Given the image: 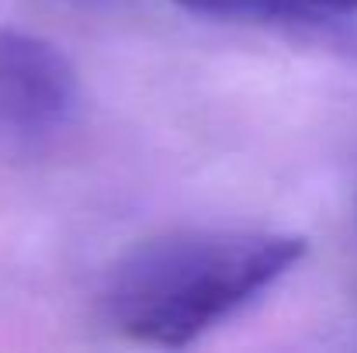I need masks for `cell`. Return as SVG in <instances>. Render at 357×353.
<instances>
[{"label": "cell", "mask_w": 357, "mask_h": 353, "mask_svg": "<svg viewBox=\"0 0 357 353\" xmlns=\"http://www.w3.org/2000/svg\"><path fill=\"white\" fill-rule=\"evenodd\" d=\"M309 242L291 233L177 229L125 249L105 274L108 326L146 347H191L271 291Z\"/></svg>", "instance_id": "obj_1"}, {"label": "cell", "mask_w": 357, "mask_h": 353, "mask_svg": "<svg viewBox=\"0 0 357 353\" xmlns=\"http://www.w3.org/2000/svg\"><path fill=\"white\" fill-rule=\"evenodd\" d=\"M84 108L70 56L21 28H0V149L38 152L66 135Z\"/></svg>", "instance_id": "obj_2"}, {"label": "cell", "mask_w": 357, "mask_h": 353, "mask_svg": "<svg viewBox=\"0 0 357 353\" xmlns=\"http://www.w3.org/2000/svg\"><path fill=\"white\" fill-rule=\"evenodd\" d=\"M188 10L212 17H246V21H278L309 28L316 17V0H174Z\"/></svg>", "instance_id": "obj_3"}]
</instances>
